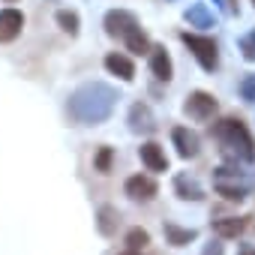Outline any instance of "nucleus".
<instances>
[{
  "mask_svg": "<svg viewBox=\"0 0 255 255\" xmlns=\"http://www.w3.org/2000/svg\"><path fill=\"white\" fill-rule=\"evenodd\" d=\"M114 90L102 81H93V84H84L78 87L72 96H69V114L78 120V123H99L111 114L114 108Z\"/></svg>",
  "mask_w": 255,
  "mask_h": 255,
  "instance_id": "f257e3e1",
  "label": "nucleus"
},
{
  "mask_svg": "<svg viewBox=\"0 0 255 255\" xmlns=\"http://www.w3.org/2000/svg\"><path fill=\"white\" fill-rule=\"evenodd\" d=\"M213 138L219 141L222 153L234 162H252L255 159V147H252V138L246 132V126L234 117H225L213 126Z\"/></svg>",
  "mask_w": 255,
  "mask_h": 255,
  "instance_id": "f03ea898",
  "label": "nucleus"
},
{
  "mask_svg": "<svg viewBox=\"0 0 255 255\" xmlns=\"http://www.w3.org/2000/svg\"><path fill=\"white\" fill-rule=\"evenodd\" d=\"M105 33L123 39L126 48L135 51V54H150V39L144 36L138 18H135L132 12H126V9H111V12L105 15Z\"/></svg>",
  "mask_w": 255,
  "mask_h": 255,
  "instance_id": "7ed1b4c3",
  "label": "nucleus"
},
{
  "mask_svg": "<svg viewBox=\"0 0 255 255\" xmlns=\"http://www.w3.org/2000/svg\"><path fill=\"white\" fill-rule=\"evenodd\" d=\"M183 42H186V48L195 54V60L201 63V69H207V72H213L216 66H219V48H216V42L210 39V36H198V33H183L180 36Z\"/></svg>",
  "mask_w": 255,
  "mask_h": 255,
  "instance_id": "20e7f679",
  "label": "nucleus"
},
{
  "mask_svg": "<svg viewBox=\"0 0 255 255\" xmlns=\"http://www.w3.org/2000/svg\"><path fill=\"white\" fill-rule=\"evenodd\" d=\"M186 114L189 117H195V120H210L213 117V111H216V99L210 96V93H204V90H195V93H189L186 96Z\"/></svg>",
  "mask_w": 255,
  "mask_h": 255,
  "instance_id": "39448f33",
  "label": "nucleus"
},
{
  "mask_svg": "<svg viewBox=\"0 0 255 255\" xmlns=\"http://www.w3.org/2000/svg\"><path fill=\"white\" fill-rule=\"evenodd\" d=\"M21 27H24V15L18 9H3V12H0V42L18 39Z\"/></svg>",
  "mask_w": 255,
  "mask_h": 255,
  "instance_id": "423d86ee",
  "label": "nucleus"
},
{
  "mask_svg": "<svg viewBox=\"0 0 255 255\" xmlns=\"http://www.w3.org/2000/svg\"><path fill=\"white\" fill-rule=\"evenodd\" d=\"M126 195H129V198H135V201H150V198L156 195V183H153L150 177H141V174H135V177H129V180H126Z\"/></svg>",
  "mask_w": 255,
  "mask_h": 255,
  "instance_id": "0eeeda50",
  "label": "nucleus"
},
{
  "mask_svg": "<svg viewBox=\"0 0 255 255\" xmlns=\"http://www.w3.org/2000/svg\"><path fill=\"white\" fill-rule=\"evenodd\" d=\"M171 138H174V144H177V153H180L183 159H189V156H198V135H195V132H189L186 126H177V129L171 132Z\"/></svg>",
  "mask_w": 255,
  "mask_h": 255,
  "instance_id": "6e6552de",
  "label": "nucleus"
},
{
  "mask_svg": "<svg viewBox=\"0 0 255 255\" xmlns=\"http://www.w3.org/2000/svg\"><path fill=\"white\" fill-rule=\"evenodd\" d=\"M105 69H108L111 75L123 78V81H132V78H135V63L126 57V54H108V57H105Z\"/></svg>",
  "mask_w": 255,
  "mask_h": 255,
  "instance_id": "1a4fd4ad",
  "label": "nucleus"
},
{
  "mask_svg": "<svg viewBox=\"0 0 255 255\" xmlns=\"http://www.w3.org/2000/svg\"><path fill=\"white\" fill-rule=\"evenodd\" d=\"M150 69H153V75H156L159 81H168V78H171V57L165 54L162 45H153V48H150Z\"/></svg>",
  "mask_w": 255,
  "mask_h": 255,
  "instance_id": "9d476101",
  "label": "nucleus"
},
{
  "mask_svg": "<svg viewBox=\"0 0 255 255\" xmlns=\"http://www.w3.org/2000/svg\"><path fill=\"white\" fill-rule=\"evenodd\" d=\"M141 162H144L150 171H165V168H168V159H165L162 147H159V144H153V141L141 147Z\"/></svg>",
  "mask_w": 255,
  "mask_h": 255,
  "instance_id": "9b49d317",
  "label": "nucleus"
},
{
  "mask_svg": "<svg viewBox=\"0 0 255 255\" xmlns=\"http://www.w3.org/2000/svg\"><path fill=\"white\" fill-rule=\"evenodd\" d=\"M129 123H132L135 132H150L153 129V114H150V108L141 105V102H135L132 111H129Z\"/></svg>",
  "mask_w": 255,
  "mask_h": 255,
  "instance_id": "f8f14e48",
  "label": "nucleus"
},
{
  "mask_svg": "<svg viewBox=\"0 0 255 255\" xmlns=\"http://www.w3.org/2000/svg\"><path fill=\"white\" fill-rule=\"evenodd\" d=\"M186 21H189V24H195V27H213V15L207 12V6H204V3L189 6V9H186Z\"/></svg>",
  "mask_w": 255,
  "mask_h": 255,
  "instance_id": "ddd939ff",
  "label": "nucleus"
},
{
  "mask_svg": "<svg viewBox=\"0 0 255 255\" xmlns=\"http://www.w3.org/2000/svg\"><path fill=\"white\" fill-rule=\"evenodd\" d=\"M243 228H246V222H243V219H234V216H231V219H219V222H213V231L222 234V237H237Z\"/></svg>",
  "mask_w": 255,
  "mask_h": 255,
  "instance_id": "4468645a",
  "label": "nucleus"
},
{
  "mask_svg": "<svg viewBox=\"0 0 255 255\" xmlns=\"http://www.w3.org/2000/svg\"><path fill=\"white\" fill-rule=\"evenodd\" d=\"M177 192H180V198H192V201H198L201 198V186L195 183V180H189V177H177Z\"/></svg>",
  "mask_w": 255,
  "mask_h": 255,
  "instance_id": "2eb2a0df",
  "label": "nucleus"
},
{
  "mask_svg": "<svg viewBox=\"0 0 255 255\" xmlns=\"http://www.w3.org/2000/svg\"><path fill=\"white\" fill-rule=\"evenodd\" d=\"M57 24H60L69 36H75V33H78V15H75V12H69V9H60V12H57Z\"/></svg>",
  "mask_w": 255,
  "mask_h": 255,
  "instance_id": "dca6fc26",
  "label": "nucleus"
},
{
  "mask_svg": "<svg viewBox=\"0 0 255 255\" xmlns=\"http://www.w3.org/2000/svg\"><path fill=\"white\" fill-rule=\"evenodd\" d=\"M165 234H168L171 243H177V246H183V243H189V240L195 237V231H180V228H174V225H165Z\"/></svg>",
  "mask_w": 255,
  "mask_h": 255,
  "instance_id": "f3484780",
  "label": "nucleus"
},
{
  "mask_svg": "<svg viewBox=\"0 0 255 255\" xmlns=\"http://www.w3.org/2000/svg\"><path fill=\"white\" fill-rule=\"evenodd\" d=\"M114 216H117V213H114L111 207H102V210H99V228H102L105 234L114 231Z\"/></svg>",
  "mask_w": 255,
  "mask_h": 255,
  "instance_id": "a211bd4d",
  "label": "nucleus"
},
{
  "mask_svg": "<svg viewBox=\"0 0 255 255\" xmlns=\"http://www.w3.org/2000/svg\"><path fill=\"white\" fill-rule=\"evenodd\" d=\"M240 51L246 60H255V30H249L243 39H240Z\"/></svg>",
  "mask_w": 255,
  "mask_h": 255,
  "instance_id": "6ab92c4d",
  "label": "nucleus"
},
{
  "mask_svg": "<svg viewBox=\"0 0 255 255\" xmlns=\"http://www.w3.org/2000/svg\"><path fill=\"white\" fill-rule=\"evenodd\" d=\"M150 237H147V231H141V228H132L129 234H126V243H129L132 249H138V246H144Z\"/></svg>",
  "mask_w": 255,
  "mask_h": 255,
  "instance_id": "aec40b11",
  "label": "nucleus"
},
{
  "mask_svg": "<svg viewBox=\"0 0 255 255\" xmlns=\"http://www.w3.org/2000/svg\"><path fill=\"white\" fill-rule=\"evenodd\" d=\"M108 168H111V150H108V147H102V150H99V156H96V171H102V174H105Z\"/></svg>",
  "mask_w": 255,
  "mask_h": 255,
  "instance_id": "412c9836",
  "label": "nucleus"
},
{
  "mask_svg": "<svg viewBox=\"0 0 255 255\" xmlns=\"http://www.w3.org/2000/svg\"><path fill=\"white\" fill-rule=\"evenodd\" d=\"M240 93H243L246 99H255V78H246L243 87H240Z\"/></svg>",
  "mask_w": 255,
  "mask_h": 255,
  "instance_id": "4be33fe9",
  "label": "nucleus"
},
{
  "mask_svg": "<svg viewBox=\"0 0 255 255\" xmlns=\"http://www.w3.org/2000/svg\"><path fill=\"white\" fill-rule=\"evenodd\" d=\"M204 255H222V246H219V243H213V246H207V249H204Z\"/></svg>",
  "mask_w": 255,
  "mask_h": 255,
  "instance_id": "5701e85b",
  "label": "nucleus"
},
{
  "mask_svg": "<svg viewBox=\"0 0 255 255\" xmlns=\"http://www.w3.org/2000/svg\"><path fill=\"white\" fill-rule=\"evenodd\" d=\"M240 255H255V249H243V252H240Z\"/></svg>",
  "mask_w": 255,
  "mask_h": 255,
  "instance_id": "b1692460",
  "label": "nucleus"
},
{
  "mask_svg": "<svg viewBox=\"0 0 255 255\" xmlns=\"http://www.w3.org/2000/svg\"><path fill=\"white\" fill-rule=\"evenodd\" d=\"M126 255H135V252H126Z\"/></svg>",
  "mask_w": 255,
  "mask_h": 255,
  "instance_id": "393cba45",
  "label": "nucleus"
},
{
  "mask_svg": "<svg viewBox=\"0 0 255 255\" xmlns=\"http://www.w3.org/2000/svg\"><path fill=\"white\" fill-rule=\"evenodd\" d=\"M6 3H12V0H6Z\"/></svg>",
  "mask_w": 255,
  "mask_h": 255,
  "instance_id": "a878e982",
  "label": "nucleus"
},
{
  "mask_svg": "<svg viewBox=\"0 0 255 255\" xmlns=\"http://www.w3.org/2000/svg\"><path fill=\"white\" fill-rule=\"evenodd\" d=\"M252 3H255V0H252Z\"/></svg>",
  "mask_w": 255,
  "mask_h": 255,
  "instance_id": "bb28decb",
  "label": "nucleus"
}]
</instances>
